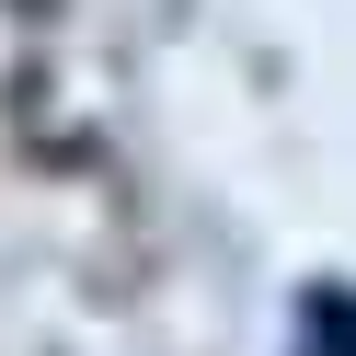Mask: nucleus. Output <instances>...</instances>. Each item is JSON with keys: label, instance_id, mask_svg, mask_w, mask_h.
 I'll return each instance as SVG.
<instances>
[{"label": "nucleus", "instance_id": "f257e3e1", "mask_svg": "<svg viewBox=\"0 0 356 356\" xmlns=\"http://www.w3.org/2000/svg\"><path fill=\"white\" fill-rule=\"evenodd\" d=\"M299 356H356V299H333V287H322V299L299 310Z\"/></svg>", "mask_w": 356, "mask_h": 356}]
</instances>
